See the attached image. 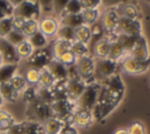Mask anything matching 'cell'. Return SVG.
I'll use <instances>...</instances> for the list:
<instances>
[{
    "mask_svg": "<svg viewBox=\"0 0 150 134\" xmlns=\"http://www.w3.org/2000/svg\"><path fill=\"white\" fill-rule=\"evenodd\" d=\"M121 69L131 75H138L145 73L150 68V59L148 60H138L130 55H125L120 62Z\"/></svg>",
    "mask_w": 150,
    "mask_h": 134,
    "instance_id": "ba28073f",
    "label": "cell"
},
{
    "mask_svg": "<svg viewBox=\"0 0 150 134\" xmlns=\"http://www.w3.org/2000/svg\"><path fill=\"white\" fill-rule=\"evenodd\" d=\"M15 48H16V53H18L20 60H26V59H28V58L32 55L33 51H34L33 46L29 43V41H28L27 39H26L25 41H22L21 43H19Z\"/></svg>",
    "mask_w": 150,
    "mask_h": 134,
    "instance_id": "d590c367",
    "label": "cell"
},
{
    "mask_svg": "<svg viewBox=\"0 0 150 134\" xmlns=\"http://www.w3.org/2000/svg\"><path fill=\"white\" fill-rule=\"evenodd\" d=\"M86 86L87 85L82 81L81 78L67 79V99L75 102L84 91Z\"/></svg>",
    "mask_w": 150,
    "mask_h": 134,
    "instance_id": "e0dca14e",
    "label": "cell"
},
{
    "mask_svg": "<svg viewBox=\"0 0 150 134\" xmlns=\"http://www.w3.org/2000/svg\"><path fill=\"white\" fill-rule=\"evenodd\" d=\"M42 126L46 134H59L63 128L64 123L59 118L52 115L50 118H48L46 121L42 122Z\"/></svg>",
    "mask_w": 150,
    "mask_h": 134,
    "instance_id": "44dd1931",
    "label": "cell"
},
{
    "mask_svg": "<svg viewBox=\"0 0 150 134\" xmlns=\"http://www.w3.org/2000/svg\"><path fill=\"white\" fill-rule=\"evenodd\" d=\"M116 34H127L138 36L142 34V24L141 20H131L120 16V22L117 26Z\"/></svg>",
    "mask_w": 150,
    "mask_h": 134,
    "instance_id": "7c38bea8",
    "label": "cell"
},
{
    "mask_svg": "<svg viewBox=\"0 0 150 134\" xmlns=\"http://www.w3.org/2000/svg\"><path fill=\"white\" fill-rule=\"evenodd\" d=\"M110 43H111V40L107 35H104V38H102L100 41H97L94 45L90 55L94 59H105V58H108L109 49H110Z\"/></svg>",
    "mask_w": 150,
    "mask_h": 134,
    "instance_id": "d6986e66",
    "label": "cell"
},
{
    "mask_svg": "<svg viewBox=\"0 0 150 134\" xmlns=\"http://www.w3.org/2000/svg\"><path fill=\"white\" fill-rule=\"evenodd\" d=\"M0 95L2 96V99H4L5 102H15L19 99L20 93H18L12 87V85L9 83V81H7V82L0 83Z\"/></svg>",
    "mask_w": 150,
    "mask_h": 134,
    "instance_id": "7402d4cb",
    "label": "cell"
},
{
    "mask_svg": "<svg viewBox=\"0 0 150 134\" xmlns=\"http://www.w3.org/2000/svg\"><path fill=\"white\" fill-rule=\"evenodd\" d=\"M120 69H121L120 62L110 60L109 58L95 59V80L98 83L117 74Z\"/></svg>",
    "mask_w": 150,
    "mask_h": 134,
    "instance_id": "277c9868",
    "label": "cell"
},
{
    "mask_svg": "<svg viewBox=\"0 0 150 134\" xmlns=\"http://www.w3.org/2000/svg\"><path fill=\"white\" fill-rule=\"evenodd\" d=\"M13 16H20L25 20H36L41 18V6L39 0H23L14 8Z\"/></svg>",
    "mask_w": 150,
    "mask_h": 134,
    "instance_id": "5b68a950",
    "label": "cell"
},
{
    "mask_svg": "<svg viewBox=\"0 0 150 134\" xmlns=\"http://www.w3.org/2000/svg\"><path fill=\"white\" fill-rule=\"evenodd\" d=\"M115 8L121 18L131 19V20H141L142 18V12L136 4H124Z\"/></svg>",
    "mask_w": 150,
    "mask_h": 134,
    "instance_id": "ac0fdd59",
    "label": "cell"
},
{
    "mask_svg": "<svg viewBox=\"0 0 150 134\" xmlns=\"http://www.w3.org/2000/svg\"><path fill=\"white\" fill-rule=\"evenodd\" d=\"M124 92L125 87L120 73L100 82L97 101L91 109L94 120L103 121L108 115H110L122 101Z\"/></svg>",
    "mask_w": 150,
    "mask_h": 134,
    "instance_id": "6da1fadb",
    "label": "cell"
},
{
    "mask_svg": "<svg viewBox=\"0 0 150 134\" xmlns=\"http://www.w3.org/2000/svg\"><path fill=\"white\" fill-rule=\"evenodd\" d=\"M18 65L14 63H4L0 67V83L7 82L11 80V78L16 73Z\"/></svg>",
    "mask_w": 150,
    "mask_h": 134,
    "instance_id": "4dcf8cb0",
    "label": "cell"
},
{
    "mask_svg": "<svg viewBox=\"0 0 150 134\" xmlns=\"http://www.w3.org/2000/svg\"><path fill=\"white\" fill-rule=\"evenodd\" d=\"M59 22L60 25H63V26H68L70 28H77L83 24V19H82V15L81 13L80 14H64V15H61L59 16Z\"/></svg>",
    "mask_w": 150,
    "mask_h": 134,
    "instance_id": "d4e9b609",
    "label": "cell"
},
{
    "mask_svg": "<svg viewBox=\"0 0 150 134\" xmlns=\"http://www.w3.org/2000/svg\"><path fill=\"white\" fill-rule=\"evenodd\" d=\"M82 5H81V1L80 0H69L63 13L61 15H64V14H80L82 12ZM60 15V16H61Z\"/></svg>",
    "mask_w": 150,
    "mask_h": 134,
    "instance_id": "ab89813d",
    "label": "cell"
},
{
    "mask_svg": "<svg viewBox=\"0 0 150 134\" xmlns=\"http://www.w3.org/2000/svg\"><path fill=\"white\" fill-rule=\"evenodd\" d=\"M53 100L67 99V80H56L54 85L49 88Z\"/></svg>",
    "mask_w": 150,
    "mask_h": 134,
    "instance_id": "cb8c5ba5",
    "label": "cell"
},
{
    "mask_svg": "<svg viewBox=\"0 0 150 134\" xmlns=\"http://www.w3.org/2000/svg\"><path fill=\"white\" fill-rule=\"evenodd\" d=\"M59 134H79L77 128L73 125H66L63 126V128L61 129V132Z\"/></svg>",
    "mask_w": 150,
    "mask_h": 134,
    "instance_id": "11a10c76",
    "label": "cell"
},
{
    "mask_svg": "<svg viewBox=\"0 0 150 134\" xmlns=\"http://www.w3.org/2000/svg\"><path fill=\"white\" fill-rule=\"evenodd\" d=\"M9 43H12L13 46H18L19 43H21L22 41H25L27 38L23 35V33L22 32H19V31H12V32H9L7 35H6V38H5Z\"/></svg>",
    "mask_w": 150,
    "mask_h": 134,
    "instance_id": "b9f144b4",
    "label": "cell"
},
{
    "mask_svg": "<svg viewBox=\"0 0 150 134\" xmlns=\"http://www.w3.org/2000/svg\"><path fill=\"white\" fill-rule=\"evenodd\" d=\"M0 134H8V132H5V133H0Z\"/></svg>",
    "mask_w": 150,
    "mask_h": 134,
    "instance_id": "be15d7a7",
    "label": "cell"
},
{
    "mask_svg": "<svg viewBox=\"0 0 150 134\" xmlns=\"http://www.w3.org/2000/svg\"><path fill=\"white\" fill-rule=\"evenodd\" d=\"M27 40L29 41V43L33 46L34 49L45 48L48 45V38L45 34H42L40 31L35 32L33 35H30L29 38H27Z\"/></svg>",
    "mask_w": 150,
    "mask_h": 134,
    "instance_id": "f546056e",
    "label": "cell"
},
{
    "mask_svg": "<svg viewBox=\"0 0 150 134\" xmlns=\"http://www.w3.org/2000/svg\"><path fill=\"white\" fill-rule=\"evenodd\" d=\"M53 54H52V48L45 47L40 49H34L32 55L26 59V65L32 68L36 69H42L48 66V63L52 61Z\"/></svg>",
    "mask_w": 150,
    "mask_h": 134,
    "instance_id": "9c48e42d",
    "label": "cell"
},
{
    "mask_svg": "<svg viewBox=\"0 0 150 134\" xmlns=\"http://www.w3.org/2000/svg\"><path fill=\"white\" fill-rule=\"evenodd\" d=\"M75 66H76L80 78L82 79V81L86 85L96 82V80H95V59L91 55L77 59Z\"/></svg>",
    "mask_w": 150,
    "mask_h": 134,
    "instance_id": "8992f818",
    "label": "cell"
},
{
    "mask_svg": "<svg viewBox=\"0 0 150 134\" xmlns=\"http://www.w3.org/2000/svg\"><path fill=\"white\" fill-rule=\"evenodd\" d=\"M61 63H63L66 67H70V66H74L76 63V56L74 55V53L71 51H68L66 53H63L59 59H57Z\"/></svg>",
    "mask_w": 150,
    "mask_h": 134,
    "instance_id": "f6af8a7d",
    "label": "cell"
},
{
    "mask_svg": "<svg viewBox=\"0 0 150 134\" xmlns=\"http://www.w3.org/2000/svg\"><path fill=\"white\" fill-rule=\"evenodd\" d=\"M22 98H23V101L27 105H29L30 102H33L35 99H38V87L27 86V88L22 92Z\"/></svg>",
    "mask_w": 150,
    "mask_h": 134,
    "instance_id": "ee69618b",
    "label": "cell"
},
{
    "mask_svg": "<svg viewBox=\"0 0 150 134\" xmlns=\"http://www.w3.org/2000/svg\"><path fill=\"white\" fill-rule=\"evenodd\" d=\"M138 0H101L102 5L107 8H115L124 4H137Z\"/></svg>",
    "mask_w": 150,
    "mask_h": 134,
    "instance_id": "7dc6e473",
    "label": "cell"
},
{
    "mask_svg": "<svg viewBox=\"0 0 150 134\" xmlns=\"http://www.w3.org/2000/svg\"><path fill=\"white\" fill-rule=\"evenodd\" d=\"M100 21L107 34H116L117 26L120 22V14L116 8H108L100 18Z\"/></svg>",
    "mask_w": 150,
    "mask_h": 134,
    "instance_id": "8fae6325",
    "label": "cell"
},
{
    "mask_svg": "<svg viewBox=\"0 0 150 134\" xmlns=\"http://www.w3.org/2000/svg\"><path fill=\"white\" fill-rule=\"evenodd\" d=\"M9 83L12 85V87L18 92V93H22L26 88H27V82H26V79L22 76V75H20V74H14L12 78H11V80H9Z\"/></svg>",
    "mask_w": 150,
    "mask_h": 134,
    "instance_id": "f35d334b",
    "label": "cell"
},
{
    "mask_svg": "<svg viewBox=\"0 0 150 134\" xmlns=\"http://www.w3.org/2000/svg\"><path fill=\"white\" fill-rule=\"evenodd\" d=\"M128 55L138 59V60H148L150 59V49H149V45L148 41L145 39V36L143 34L138 35L132 48L130 49V52L128 53Z\"/></svg>",
    "mask_w": 150,
    "mask_h": 134,
    "instance_id": "4fadbf2b",
    "label": "cell"
},
{
    "mask_svg": "<svg viewBox=\"0 0 150 134\" xmlns=\"http://www.w3.org/2000/svg\"><path fill=\"white\" fill-rule=\"evenodd\" d=\"M4 102H5V101H4V99H2V96L0 95V108L2 107V105H4Z\"/></svg>",
    "mask_w": 150,
    "mask_h": 134,
    "instance_id": "680465c9",
    "label": "cell"
},
{
    "mask_svg": "<svg viewBox=\"0 0 150 134\" xmlns=\"http://www.w3.org/2000/svg\"><path fill=\"white\" fill-rule=\"evenodd\" d=\"M47 69L50 72V74L54 76L55 80H67L68 74H67V67L61 63L57 59H52V61L48 63Z\"/></svg>",
    "mask_w": 150,
    "mask_h": 134,
    "instance_id": "ffe728a7",
    "label": "cell"
},
{
    "mask_svg": "<svg viewBox=\"0 0 150 134\" xmlns=\"http://www.w3.org/2000/svg\"><path fill=\"white\" fill-rule=\"evenodd\" d=\"M73 120H74V126L76 128H88L95 121L91 110L80 107L75 108L73 114Z\"/></svg>",
    "mask_w": 150,
    "mask_h": 134,
    "instance_id": "2e32d148",
    "label": "cell"
},
{
    "mask_svg": "<svg viewBox=\"0 0 150 134\" xmlns=\"http://www.w3.org/2000/svg\"><path fill=\"white\" fill-rule=\"evenodd\" d=\"M127 55L125 49L123 48V46L115 39L114 41H111L110 43V49H109V54L108 58L110 60H114L116 62H121V60Z\"/></svg>",
    "mask_w": 150,
    "mask_h": 134,
    "instance_id": "484cf974",
    "label": "cell"
},
{
    "mask_svg": "<svg viewBox=\"0 0 150 134\" xmlns=\"http://www.w3.org/2000/svg\"><path fill=\"white\" fill-rule=\"evenodd\" d=\"M13 31V16H5L0 20V38H6V35Z\"/></svg>",
    "mask_w": 150,
    "mask_h": 134,
    "instance_id": "60d3db41",
    "label": "cell"
},
{
    "mask_svg": "<svg viewBox=\"0 0 150 134\" xmlns=\"http://www.w3.org/2000/svg\"><path fill=\"white\" fill-rule=\"evenodd\" d=\"M60 27V22L52 15H46L39 20V31L47 38H54Z\"/></svg>",
    "mask_w": 150,
    "mask_h": 134,
    "instance_id": "9a60e30c",
    "label": "cell"
},
{
    "mask_svg": "<svg viewBox=\"0 0 150 134\" xmlns=\"http://www.w3.org/2000/svg\"><path fill=\"white\" fill-rule=\"evenodd\" d=\"M89 27H90V34H91V38H90V42H89L88 47H89V52L91 53V49H93L94 45H95L97 41H100L102 38H104V35H105V31H104V28H103V26H102V24H101L100 20H98L97 22L93 24V25L89 26Z\"/></svg>",
    "mask_w": 150,
    "mask_h": 134,
    "instance_id": "603a6c76",
    "label": "cell"
},
{
    "mask_svg": "<svg viewBox=\"0 0 150 134\" xmlns=\"http://www.w3.org/2000/svg\"><path fill=\"white\" fill-rule=\"evenodd\" d=\"M38 31H39V21H36V20H26L25 21L22 33L26 38H29Z\"/></svg>",
    "mask_w": 150,
    "mask_h": 134,
    "instance_id": "7bdbcfd3",
    "label": "cell"
},
{
    "mask_svg": "<svg viewBox=\"0 0 150 134\" xmlns=\"http://www.w3.org/2000/svg\"><path fill=\"white\" fill-rule=\"evenodd\" d=\"M22 1H23V0H8V2H9V4H11L13 7H14V8H15L16 6H19V5H20Z\"/></svg>",
    "mask_w": 150,
    "mask_h": 134,
    "instance_id": "9f6ffc18",
    "label": "cell"
},
{
    "mask_svg": "<svg viewBox=\"0 0 150 134\" xmlns=\"http://www.w3.org/2000/svg\"><path fill=\"white\" fill-rule=\"evenodd\" d=\"M23 78L26 79V82H27L28 86L38 87L39 80H40V69L28 67L26 69V73H25V76Z\"/></svg>",
    "mask_w": 150,
    "mask_h": 134,
    "instance_id": "8d00e7d4",
    "label": "cell"
},
{
    "mask_svg": "<svg viewBox=\"0 0 150 134\" xmlns=\"http://www.w3.org/2000/svg\"><path fill=\"white\" fill-rule=\"evenodd\" d=\"M41 6V11L43 13H52L53 12V0H39Z\"/></svg>",
    "mask_w": 150,
    "mask_h": 134,
    "instance_id": "f5cc1de1",
    "label": "cell"
},
{
    "mask_svg": "<svg viewBox=\"0 0 150 134\" xmlns=\"http://www.w3.org/2000/svg\"><path fill=\"white\" fill-rule=\"evenodd\" d=\"M56 80L54 79V76L50 74V72L46 68L40 69V80H39V85L38 87H42V88H50L54 82Z\"/></svg>",
    "mask_w": 150,
    "mask_h": 134,
    "instance_id": "836d02e7",
    "label": "cell"
},
{
    "mask_svg": "<svg viewBox=\"0 0 150 134\" xmlns=\"http://www.w3.org/2000/svg\"><path fill=\"white\" fill-rule=\"evenodd\" d=\"M0 11L6 16H13L14 7L8 2V0H0Z\"/></svg>",
    "mask_w": 150,
    "mask_h": 134,
    "instance_id": "f907efd6",
    "label": "cell"
},
{
    "mask_svg": "<svg viewBox=\"0 0 150 134\" xmlns=\"http://www.w3.org/2000/svg\"><path fill=\"white\" fill-rule=\"evenodd\" d=\"M81 1V5H82V8L86 9V8H98L100 5H102L101 0H80Z\"/></svg>",
    "mask_w": 150,
    "mask_h": 134,
    "instance_id": "816d5d0a",
    "label": "cell"
},
{
    "mask_svg": "<svg viewBox=\"0 0 150 134\" xmlns=\"http://www.w3.org/2000/svg\"><path fill=\"white\" fill-rule=\"evenodd\" d=\"M145 2H148V4H150V0H144Z\"/></svg>",
    "mask_w": 150,
    "mask_h": 134,
    "instance_id": "6125c7cd",
    "label": "cell"
},
{
    "mask_svg": "<svg viewBox=\"0 0 150 134\" xmlns=\"http://www.w3.org/2000/svg\"><path fill=\"white\" fill-rule=\"evenodd\" d=\"M90 38H91V34H90V27L89 26L82 25V26L75 28V40L76 41L89 45Z\"/></svg>",
    "mask_w": 150,
    "mask_h": 134,
    "instance_id": "1f68e13d",
    "label": "cell"
},
{
    "mask_svg": "<svg viewBox=\"0 0 150 134\" xmlns=\"http://www.w3.org/2000/svg\"><path fill=\"white\" fill-rule=\"evenodd\" d=\"M71 48V42L70 41H66V40H60L56 39L52 46V54L54 59H59L63 53L70 51Z\"/></svg>",
    "mask_w": 150,
    "mask_h": 134,
    "instance_id": "4316f807",
    "label": "cell"
},
{
    "mask_svg": "<svg viewBox=\"0 0 150 134\" xmlns=\"http://www.w3.org/2000/svg\"><path fill=\"white\" fill-rule=\"evenodd\" d=\"M98 92H100V83L98 82H93V83L87 85L84 91L80 95V98L75 101L76 107L91 110L94 108L96 101H97Z\"/></svg>",
    "mask_w": 150,
    "mask_h": 134,
    "instance_id": "52a82bcc",
    "label": "cell"
},
{
    "mask_svg": "<svg viewBox=\"0 0 150 134\" xmlns=\"http://www.w3.org/2000/svg\"><path fill=\"white\" fill-rule=\"evenodd\" d=\"M0 54L2 56L4 63L19 65V62L21 61L18 53H16L15 46L9 43L5 38H0Z\"/></svg>",
    "mask_w": 150,
    "mask_h": 134,
    "instance_id": "5bb4252c",
    "label": "cell"
},
{
    "mask_svg": "<svg viewBox=\"0 0 150 134\" xmlns=\"http://www.w3.org/2000/svg\"><path fill=\"white\" fill-rule=\"evenodd\" d=\"M8 134H46L42 123L25 120L22 122H15L8 130Z\"/></svg>",
    "mask_w": 150,
    "mask_h": 134,
    "instance_id": "30bf717a",
    "label": "cell"
},
{
    "mask_svg": "<svg viewBox=\"0 0 150 134\" xmlns=\"http://www.w3.org/2000/svg\"><path fill=\"white\" fill-rule=\"evenodd\" d=\"M4 65V60H2V56H1V54H0V67Z\"/></svg>",
    "mask_w": 150,
    "mask_h": 134,
    "instance_id": "94428289",
    "label": "cell"
},
{
    "mask_svg": "<svg viewBox=\"0 0 150 134\" xmlns=\"http://www.w3.org/2000/svg\"><path fill=\"white\" fill-rule=\"evenodd\" d=\"M25 19L20 18V16H13V29L14 31H19L22 32L23 26H25Z\"/></svg>",
    "mask_w": 150,
    "mask_h": 134,
    "instance_id": "db71d44e",
    "label": "cell"
},
{
    "mask_svg": "<svg viewBox=\"0 0 150 134\" xmlns=\"http://www.w3.org/2000/svg\"><path fill=\"white\" fill-rule=\"evenodd\" d=\"M81 15H82V19H83V24L87 25V26H91L93 24L97 22L100 20V18H101L98 8H86V9H82Z\"/></svg>",
    "mask_w": 150,
    "mask_h": 134,
    "instance_id": "83f0119b",
    "label": "cell"
},
{
    "mask_svg": "<svg viewBox=\"0 0 150 134\" xmlns=\"http://www.w3.org/2000/svg\"><path fill=\"white\" fill-rule=\"evenodd\" d=\"M129 134H146L145 132V127L142 122L139 121H134L130 123V126L127 128Z\"/></svg>",
    "mask_w": 150,
    "mask_h": 134,
    "instance_id": "c3c4849f",
    "label": "cell"
},
{
    "mask_svg": "<svg viewBox=\"0 0 150 134\" xmlns=\"http://www.w3.org/2000/svg\"><path fill=\"white\" fill-rule=\"evenodd\" d=\"M53 114H52L50 105H48V103H46V102H43L39 99H35L33 102L27 105L26 120L42 123L43 121H46Z\"/></svg>",
    "mask_w": 150,
    "mask_h": 134,
    "instance_id": "3957f363",
    "label": "cell"
},
{
    "mask_svg": "<svg viewBox=\"0 0 150 134\" xmlns=\"http://www.w3.org/2000/svg\"><path fill=\"white\" fill-rule=\"evenodd\" d=\"M38 99L48 105H50L54 101L49 88H42V87H38Z\"/></svg>",
    "mask_w": 150,
    "mask_h": 134,
    "instance_id": "bcb514c9",
    "label": "cell"
},
{
    "mask_svg": "<svg viewBox=\"0 0 150 134\" xmlns=\"http://www.w3.org/2000/svg\"><path fill=\"white\" fill-rule=\"evenodd\" d=\"M114 134H129V133H128L127 128H118L114 132Z\"/></svg>",
    "mask_w": 150,
    "mask_h": 134,
    "instance_id": "6f0895ef",
    "label": "cell"
},
{
    "mask_svg": "<svg viewBox=\"0 0 150 134\" xmlns=\"http://www.w3.org/2000/svg\"><path fill=\"white\" fill-rule=\"evenodd\" d=\"M137 36L134 35H127V34H116V40L123 46V48L125 49L127 54L130 52V49L132 48L135 41H136Z\"/></svg>",
    "mask_w": 150,
    "mask_h": 134,
    "instance_id": "74e56055",
    "label": "cell"
},
{
    "mask_svg": "<svg viewBox=\"0 0 150 134\" xmlns=\"http://www.w3.org/2000/svg\"><path fill=\"white\" fill-rule=\"evenodd\" d=\"M76 108L75 102L69 101L68 99H62V100H55L50 103V109L53 116L59 118L64 126L66 125H73L74 126V120H73V114Z\"/></svg>",
    "mask_w": 150,
    "mask_h": 134,
    "instance_id": "7a4b0ae2",
    "label": "cell"
},
{
    "mask_svg": "<svg viewBox=\"0 0 150 134\" xmlns=\"http://www.w3.org/2000/svg\"><path fill=\"white\" fill-rule=\"evenodd\" d=\"M68 1L69 0H53V13H55V15L60 16L63 13Z\"/></svg>",
    "mask_w": 150,
    "mask_h": 134,
    "instance_id": "681fc988",
    "label": "cell"
},
{
    "mask_svg": "<svg viewBox=\"0 0 150 134\" xmlns=\"http://www.w3.org/2000/svg\"><path fill=\"white\" fill-rule=\"evenodd\" d=\"M56 39H60V40H66V41H70L73 42L75 40V29L74 28H70L68 26H63V25H60L57 32H56Z\"/></svg>",
    "mask_w": 150,
    "mask_h": 134,
    "instance_id": "e575fe53",
    "label": "cell"
},
{
    "mask_svg": "<svg viewBox=\"0 0 150 134\" xmlns=\"http://www.w3.org/2000/svg\"><path fill=\"white\" fill-rule=\"evenodd\" d=\"M70 51L74 53V55L76 56V59H80V58H84V56L90 55L88 45L82 43V42L76 41V40H74V41L71 42V48H70Z\"/></svg>",
    "mask_w": 150,
    "mask_h": 134,
    "instance_id": "d6a6232c",
    "label": "cell"
},
{
    "mask_svg": "<svg viewBox=\"0 0 150 134\" xmlns=\"http://www.w3.org/2000/svg\"><path fill=\"white\" fill-rule=\"evenodd\" d=\"M5 16H6V15H5V14H4V13H2L1 11H0V20H1V19H4Z\"/></svg>",
    "mask_w": 150,
    "mask_h": 134,
    "instance_id": "91938a15",
    "label": "cell"
},
{
    "mask_svg": "<svg viewBox=\"0 0 150 134\" xmlns=\"http://www.w3.org/2000/svg\"><path fill=\"white\" fill-rule=\"evenodd\" d=\"M14 123H15L14 116L9 112L0 108V133L8 132L14 126Z\"/></svg>",
    "mask_w": 150,
    "mask_h": 134,
    "instance_id": "f1b7e54d",
    "label": "cell"
}]
</instances>
